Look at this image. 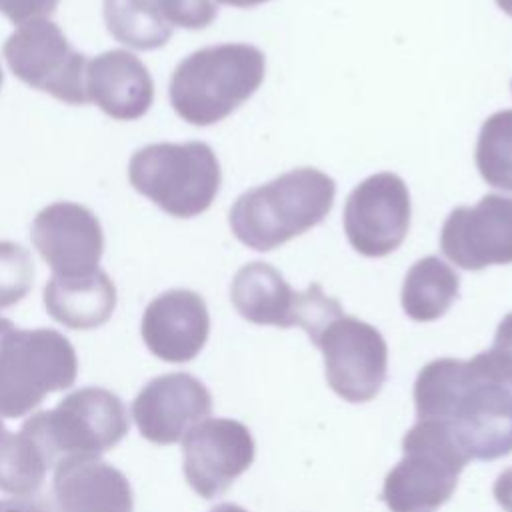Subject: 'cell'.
I'll use <instances>...</instances> for the list:
<instances>
[{"instance_id":"cell-21","label":"cell","mask_w":512,"mask_h":512,"mask_svg":"<svg viewBox=\"0 0 512 512\" xmlns=\"http://www.w3.org/2000/svg\"><path fill=\"white\" fill-rule=\"evenodd\" d=\"M460 278L438 256H424L410 266L402 284V308L416 322H432L458 298Z\"/></svg>"},{"instance_id":"cell-9","label":"cell","mask_w":512,"mask_h":512,"mask_svg":"<svg viewBox=\"0 0 512 512\" xmlns=\"http://www.w3.org/2000/svg\"><path fill=\"white\" fill-rule=\"evenodd\" d=\"M320 348L330 388L346 402L372 400L388 372L384 336L368 322L340 314L312 338Z\"/></svg>"},{"instance_id":"cell-13","label":"cell","mask_w":512,"mask_h":512,"mask_svg":"<svg viewBox=\"0 0 512 512\" xmlns=\"http://www.w3.org/2000/svg\"><path fill=\"white\" fill-rule=\"evenodd\" d=\"M30 238L54 276L92 274L104 252L98 216L76 202H54L42 208L32 222Z\"/></svg>"},{"instance_id":"cell-26","label":"cell","mask_w":512,"mask_h":512,"mask_svg":"<svg viewBox=\"0 0 512 512\" xmlns=\"http://www.w3.org/2000/svg\"><path fill=\"white\" fill-rule=\"evenodd\" d=\"M60 0H0V14L12 24H28L52 16Z\"/></svg>"},{"instance_id":"cell-15","label":"cell","mask_w":512,"mask_h":512,"mask_svg":"<svg viewBox=\"0 0 512 512\" xmlns=\"http://www.w3.org/2000/svg\"><path fill=\"white\" fill-rule=\"evenodd\" d=\"M102 14L114 40L134 50H156L174 28L210 26L218 8L212 0H104Z\"/></svg>"},{"instance_id":"cell-14","label":"cell","mask_w":512,"mask_h":512,"mask_svg":"<svg viewBox=\"0 0 512 512\" xmlns=\"http://www.w3.org/2000/svg\"><path fill=\"white\" fill-rule=\"evenodd\" d=\"M212 412L208 388L186 372L152 378L134 398L132 416L140 434L154 444H176Z\"/></svg>"},{"instance_id":"cell-24","label":"cell","mask_w":512,"mask_h":512,"mask_svg":"<svg viewBox=\"0 0 512 512\" xmlns=\"http://www.w3.org/2000/svg\"><path fill=\"white\" fill-rule=\"evenodd\" d=\"M34 260L30 252L10 240H0V310L18 304L32 288Z\"/></svg>"},{"instance_id":"cell-17","label":"cell","mask_w":512,"mask_h":512,"mask_svg":"<svg viewBox=\"0 0 512 512\" xmlns=\"http://www.w3.org/2000/svg\"><path fill=\"white\" fill-rule=\"evenodd\" d=\"M56 512H132L128 478L98 456H70L56 464L52 480Z\"/></svg>"},{"instance_id":"cell-10","label":"cell","mask_w":512,"mask_h":512,"mask_svg":"<svg viewBox=\"0 0 512 512\" xmlns=\"http://www.w3.org/2000/svg\"><path fill=\"white\" fill-rule=\"evenodd\" d=\"M410 194L394 172L362 180L344 204V232L350 246L368 258H382L400 248L410 228Z\"/></svg>"},{"instance_id":"cell-23","label":"cell","mask_w":512,"mask_h":512,"mask_svg":"<svg viewBox=\"0 0 512 512\" xmlns=\"http://www.w3.org/2000/svg\"><path fill=\"white\" fill-rule=\"evenodd\" d=\"M474 160L490 186L512 192V108L494 112L484 120Z\"/></svg>"},{"instance_id":"cell-1","label":"cell","mask_w":512,"mask_h":512,"mask_svg":"<svg viewBox=\"0 0 512 512\" xmlns=\"http://www.w3.org/2000/svg\"><path fill=\"white\" fill-rule=\"evenodd\" d=\"M418 420L446 428L468 460H496L512 452V386L484 354L470 360L438 358L414 382Z\"/></svg>"},{"instance_id":"cell-12","label":"cell","mask_w":512,"mask_h":512,"mask_svg":"<svg viewBox=\"0 0 512 512\" xmlns=\"http://www.w3.org/2000/svg\"><path fill=\"white\" fill-rule=\"evenodd\" d=\"M440 250L462 270L512 264V198L486 194L454 208L442 224Z\"/></svg>"},{"instance_id":"cell-32","label":"cell","mask_w":512,"mask_h":512,"mask_svg":"<svg viewBox=\"0 0 512 512\" xmlns=\"http://www.w3.org/2000/svg\"><path fill=\"white\" fill-rule=\"evenodd\" d=\"M2 80H4V74H2V68H0V86H2Z\"/></svg>"},{"instance_id":"cell-6","label":"cell","mask_w":512,"mask_h":512,"mask_svg":"<svg viewBox=\"0 0 512 512\" xmlns=\"http://www.w3.org/2000/svg\"><path fill=\"white\" fill-rule=\"evenodd\" d=\"M130 418L122 400L106 388H80L52 410L32 414L22 432L42 450L48 466L70 456H100L128 432Z\"/></svg>"},{"instance_id":"cell-20","label":"cell","mask_w":512,"mask_h":512,"mask_svg":"<svg viewBox=\"0 0 512 512\" xmlns=\"http://www.w3.org/2000/svg\"><path fill=\"white\" fill-rule=\"evenodd\" d=\"M44 306L72 330L98 328L116 308V286L100 268L84 276H52L44 286Z\"/></svg>"},{"instance_id":"cell-31","label":"cell","mask_w":512,"mask_h":512,"mask_svg":"<svg viewBox=\"0 0 512 512\" xmlns=\"http://www.w3.org/2000/svg\"><path fill=\"white\" fill-rule=\"evenodd\" d=\"M496 4L500 6L502 12H506L508 16H512V0H496Z\"/></svg>"},{"instance_id":"cell-28","label":"cell","mask_w":512,"mask_h":512,"mask_svg":"<svg viewBox=\"0 0 512 512\" xmlns=\"http://www.w3.org/2000/svg\"><path fill=\"white\" fill-rule=\"evenodd\" d=\"M0 512H50V508L34 498L0 500Z\"/></svg>"},{"instance_id":"cell-19","label":"cell","mask_w":512,"mask_h":512,"mask_svg":"<svg viewBox=\"0 0 512 512\" xmlns=\"http://www.w3.org/2000/svg\"><path fill=\"white\" fill-rule=\"evenodd\" d=\"M230 300L236 312L252 324L290 328L298 322L302 292H294L274 266L250 262L236 272Z\"/></svg>"},{"instance_id":"cell-3","label":"cell","mask_w":512,"mask_h":512,"mask_svg":"<svg viewBox=\"0 0 512 512\" xmlns=\"http://www.w3.org/2000/svg\"><path fill=\"white\" fill-rule=\"evenodd\" d=\"M264 72V54L252 44L200 48L174 68L168 86L170 104L194 126L216 124L260 88Z\"/></svg>"},{"instance_id":"cell-8","label":"cell","mask_w":512,"mask_h":512,"mask_svg":"<svg viewBox=\"0 0 512 512\" xmlns=\"http://www.w3.org/2000/svg\"><path fill=\"white\" fill-rule=\"evenodd\" d=\"M4 58L16 78L66 104H86L88 58L74 50L52 20L22 24L4 42Z\"/></svg>"},{"instance_id":"cell-33","label":"cell","mask_w":512,"mask_h":512,"mask_svg":"<svg viewBox=\"0 0 512 512\" xmlns=\"http://www.w3.org/2000/svg\"><path fill=\"white\" fill-rule=\"evenodd\" d=\"M0 428H4V424H2V420H0Z\"/></svg>"},{"instance_id":"cell-25","label":"cell","mask_w":512,"mask_h":512,"mask_svg":"<svg viewBox=\"0 0 512 512\" xmlns=\"http://www.w3.org/2000/svg\"><path fill=\"white\" fill-rule=\"evenodd\" d=\"M494 374L512 386V312H508L494 334L492 348L482 352Z\"/></svg>"},{"instance_id":"cell-22","label":"cell","mask_w":512,"mask_h":512,"mask_svg":"<svg viewBox=\"0 0 512 512\" xmlns=\"http://www.w3.org/2000/svg\"><path fill=\"white\" fill-rule=\"evenodd\" d=\"M48 462L38 444L20 432L0 428V490L12 496L36 494L46 478Z\"/></svg>"},{"instance_id":"cell-2","label":"cell","mask_w":512,"mask_h":512,"mask_svg":"<svg viewBox=\"0 0 512 512\" xmlns=\"http://www.w3.org/2000/svg\"><path fill=\"white\" fill-rule=\"evenodd\" d=\"M336 184L316 168H294L246 190L230 208L232 234L248 248L270 252L318 226L334 206Z\"/></svg>"},{"instance_id":"cell-27","label":"cell","mask_w":512,"mask_h":512,"mask_svg":"<svg viewBox=\"0 0 512 512\" xmlns=\"http://www.w3.org/2000/svg\"><path fill=\"white\" fill-rule=\"evenodd\" d=\"M494 498L496 502L506 510V512H512V466L502 470L494 482Z\"/></svg>"},{"instance_id":"cell-18","label":"cell","mask_w":512,"mask_h":512,"mask_svg":"<svg viewBox=\"0 0 512 512\" xmlns=\"http://www.w3.org/2000/svg\"><path fill=\"white\" fill-rule=\"evenodd\" d=\"M86 96L114 120L142 118L154 100V82L148 68L128 50L114 48L88 60Z\"/></svg>"},{"instance_id":"cell-29","label":"cell","mask_w":512,"mask_h":512,"mask_svg":"<svg viewBox=\"0 0 512 512\" xmlns=\"http://www.w3.org/2000/svg\"><path fill=\"white\" fill-rule=\"evenodd\" d=\"M220 4H228V6H234V8H254L258 4H264L268 0H218Z\"/></svg>"},{"instance_id":"cell-16","label":"cell","mask_w":512,"mask_h":512,"mask_svg":"<svg viewBox=\"0 0 512 512\" xmlns=\"http://www.w3.org/2000/svg\"><path fill=\"white\" fill-rule=\"evenodd\" d=\"M140 332L156 358L172 364L190 362L210 334L206 302L194 290H166L146 306Z\"/></svg>"},{"instance_id":"cell-30","label":"cell","mask_w":512,"mask_h":512,"mask_svg":"<svg viewBox=\"0 0 512 512\" xmlns=\"http://www.w3.org/2000/svg\"><path fill=\"white\" fill-rule=\"evenodd\" d=\"M210 512H246L242 506L238 504H230V502H224V504H218L214 506Z\"/></svg>"},{"instance_id":"cell-5","label":"cell","mask_w":512,"mask_h":512,"mask_svg":"<svg viewBox=\"0 0 512 512\" xmlns=\"http://www.w3.org/2000/svg\"><path fill=\"white\" fill-rule=\"evenodd\" d=\"M128 180L166 214L194 218L212 206L222 172L206 142H158L132 154Z\"/></svg>"},{"instance_id":"cell-4","label":"cell","mask_w":512,"mask_h":512,"mask_svg":"<svg viewBox=\"0 0 512 512\" xmlns=\"http://www.w3.org/2000/svg\"><path fill=\"white\" fill-rule=\"evenodd\" d=\"M78 374L70 340L52 328L22 330L0 316V416L20 418Z\"/></svg>"},{"instance_id":"cell-7","label":"cell","mask_w":512,"mask_h":512,"mask_svg":"<svg viewBox=\"0 0 512 512\" xmlns=\"http://www.w3.org/2000/svg\"><path fill=\"white\" fill-rule=\"evenodd\" d=\"M402 460L386 474L382 500L390 512H434L450 500L470 462L444 426L418 420L402 438Z\"/></svg>"},{"instance_id":"cell-11","label":"cell","mask_w":512,"mask_h":512,"mask_svg":"<svg viewBox=\"0 0 512 512\" xmlns=\"http://www.w3.org/2000/svg\"><path fill=\"white\" fill-rule=\"evenodd\" d=\"M184 476L190 488L212 500L250 468L254 440L250 430L230 418H206L196 424L182 442Z\"/></svg>"}]
</instances>
